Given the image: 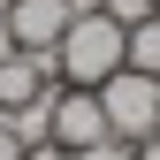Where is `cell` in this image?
<instances>
[{
    "mask_svg": "<svg viewBox=\"0 0 160 160\" xmlns=\"http://www.w3.org/2000/svg\"><path fill=\"white\" fill-rule=\"evenodd\" d=\"M8 53H23V46H15V31H8V23H0V61H8Z\"/></svg>",
    "mask_w": 160,
    "mask_h": 160,
    "instance_id": "obj_10",
    "label": "cell"
},
{
    "mask_svg": "<svg viewBox=\"0 0 160 160\" xmlns=\"http://www.w3.org/2000/svg\"><path fill=\"white\" fill-rule=\"evenodd\" d=\"M53 61H61V84L99 92L114 69L130 61V31L114 23V15H76V23L61 31V46H53Z\"/></svg>",
    "mask_w": 160,
    "mask_h": 160,
    "instance_id": "obj_1",
    "label": "cell"
},
{
    "mask_svg": "<svg viewBox=\"0 0 160 160\" xmlns=\"http://www.w3.org/2000/svg\"><path fill=\"white\" fill-rule=\"evenodd\" d=\"M0 23H8V0H0Z\"/></svg>",
    "mask_w": 160,
    "mask_h": 160,
    "instance_id": "obj_12",
    "label": "cell"
},
{
    "mask_svg": "<svg viewBox=\"0 0 160 160\" xmlns=\"http://www.w3.org/2000/svg\"><path fill=\"white\" fill-rule=\"evenodd\" d=\"M137 76H160V15H145V23H130V61Z\"/></svg>",
    "mask_w": 160,
    "mask_h": 160,
    "instance_id": "obj_6",
    "label": "cell"
},
{
    "mask_svg": "<svg viewBox=\"0 0 160 160\" xmlns=\"http://www.w3.org/2000/svg\"><path fill=\"white\" fill-rule=\"evenodd\" d=\"M137 160H160V137H145V145H137Z\"/></svg>",
    "mask_w": 160,
    "mask_h": 160,
    "instance_id": "obj_11",
    "label": "cell"
},
{
    "mask_svg": "<svg viewBox=\"0 0 160 160\" xmlns=\"http://www.w3.org/2000/svg\"><path fill=\"white\" fill-rule=\"evenodd\" d=\"M99 137H107V107H99V92L61 84V99H53V145H61V152H84V145H99Z\"/></svg>",
    "mask_w": 160,
    "mask_h": 160,
    "instance_id": "obj_3",
    "label": "cell"
},
{
    "mask_svg": "<svg viewBox=\"0 0 160 160\" xmlns=\"http://www.w3.org/2000/svg\"><path fill=\"white\" fill-rule=\"evenodd\" d=\"M69 160H137V145H122V137H99V145H84V152H69Z\"/></svg>",
    "mask_w": 160,
    "mask_h": 160,
    "instance_id": "obj_7",
    "label": "cell"
},
{
    "mask_svg": "<svg viewBox=\"0 0 160 160\" xmlns=\"http://www.w3.org/2000/svg\"><path fill=\"white\" fill-rule=\"evenodd\" d=\"M99 15H114V23L130 31V23H145V15H152V0H107V8H99Z\"/></svg>",
    "mask_w": 160,
    "mask_h": 160,
    "instance_id": "obj_8",
    "label": "cell"
},
{
    "mask_svg": "<svg viewBox=\"0 0 160 160\" xmlns=\"http://www.w3.org/2000/svg\"><path fill=\"white\" fill-rule=\"evenodd\" d=\"M69 23H76L69 0H8V31H15V46H23V53H53Z\"/></svg>",
    "mask_w": 160,
    "mask_h": 160,
    "instance_id": "obj_4",
    "label": "cell"
},
{
    "mask_svg": "<svg viewBox=\"0 0 160 160\" xmlns=\"http://www.w3.org/2000/svg\"><path fill=\"white\" fill-rule=\"evenodd\" d=\"M23 160H69V152H61V145L46 137V145H23Z\"/></svg>",
    "mask_w": 160,
    "mask_h": 160,
    "instance_id": "obj_9",
    "label": "cell"
},
{
    "mask_svg": "<svg viewBox=\"0 0 160 160\" xmlns=\"http://www.w3.org/2000/svg\"><path fill=\"white\" fill-rule=\"evenodd\" d=\"M99 107H107V137H122V145H145V137H160V76L114 69L107 84H99Z\"/></svg>",
    "mask_w": 160,
    "mask_h": 160,
    "instance_id": "obj_2",
    "label": "cell"
},
{
    "mask_svg": "<svg viewBox=\"0 0 160 160\" xmlns=\"http://www.w3.org/2000/svg\"><path fill=\"white\" fill-rule=\"evenodd\" d=\"M46 84H61V69H38V53H8V61H0V107H23V99H38Z\"/></svg>",
    "mask_w": 160,
    "mask_h": 160,
    "instance_id": "obj_5",
    "label": "cell"
},
{
    "mask_svg": "<svg viewBox=\"0 0 160 160\" xmlns=\"http://www.w3.org/2000/svg\"><path fill=\"white\" fill-rule=\"evenodd\" d=\"M152 15H160V0H152Z\"/></svg>",
    "mask_w": 160,
    "mask_h": 160,
    "instance_id": "obj_13",
    "label": "cell"
}]
</instances>
